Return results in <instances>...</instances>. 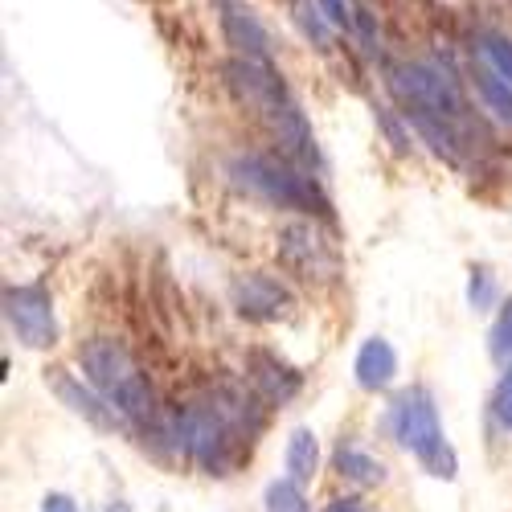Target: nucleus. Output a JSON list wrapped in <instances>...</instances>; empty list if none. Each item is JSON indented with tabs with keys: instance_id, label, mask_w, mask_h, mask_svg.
I'll use <instances>...</instances> for the list:
<instances>
[{
	"instance_id": "obj_1",
	"label": "nucleus",
	"mask_w": 512,
	"mask_h": 512,
	"mask_svg": "<svg viewBox=\"0 0 512 512\" xmlns=\"http://www.w3.org/2000/svg\"><path fill=\"white\" fill-rule=\"evenodd\" d=\"M82 369H87L91 386L127 418V422H148L152 418V390L140 377L136 361L127 357L123 345L115 340H91L82 349Z\"/></svg>"
},
{
	"instance_id": "obj_2",
	"label": "nucleus",
	"mask_w": 512,
	"mask_h": 512,
	"mask_svg": "<svg viewBox=\"0 0 512 512\" xmlns=\"http://www.w3.org/2000/svg\"><path fill=\"white\" fill-rule=\"evenodd\" d=\"M390 422H394L398 443H402L410 455H418V459L426 463V472L439 476V480H455V455H451V447L443 443V426H439V414H435L431 398H426L422 390L402 394V398L394 402Z\"/></svg>"
},
{
	"instance_id": "obj_3",
	"label": "nucleus",
	"mask_w": 512,
	"mask_h": 512,
	"mask_svg": "<svg viewBox=\"0 0 512 512\" xmlns=\"http://www.w3.org/2000/svg\"><path fill=\"white\" fill-rule=\"evenodd\" d=\"M234 181L250 193H259L267 201H279V205H295V209H308L316 201V189L308 185V177L291 173L287 164L271 160V156H238L234 160Z\"/></svg>"
},
{
	"instance_id": "obj_4",
	"label": "nucleus",
	"mask_w": 512,
	"mask_h": 512,
	"mask_svg": "<svg viewBox=\"0 0 512 512\" xmlns=\"http://www.w3.org/2000/svg\"><path fill=\"white\" fill-rule=\"evenodd\" d=\"M390 87H394V95H398L402 103H410V107H418V111H435L439 119L463 111V95H459V87H455V78H451L447 70H439V66H426V62H418V66H398V70L390 74Z\"/></svg>"
},
{
	"instance_id": "obj_5",
	"label": "nucleus",
	"mask_w": 512,
	"mask_h": 512,
	"mask_svg": "<svg viewBox=\"0 0 512 512\" xmlns=\"http://www.w3.org/2000/svg\"><path fill=\"white\" fill-rule=\"evenodd\" d=\"M5 316H9V328L21 336V345H29V349H50L58 340L54 304L41 287H9L5 291Z\"/></svg>"
},
{
	"instance_id": "obj_6",
	"label": "nucleus",
	"mask_w": 512,
	"mask_h": 512,
	"mask_svg": "<svg viewBox=\"0 0 512 512\" xmlns=\"http://www.w3.org/2000/svg\"><path fill=\"white\" fill-rule=\"evenodd\" d=\"M181 439H185V447H189V455L201 463V467H209V472H226V451H230V431H226V414H222V406H197V410H189L185 414V422H181Z\"/></svg>"
},
{
	"instance_id": "obj_7",
	"label": "nucleus",
	"mask_w": 512,
	"mask_h": 512,
	"mask_svg": "<svg viewBox=\"0 0 512 512\" xmlns=\"http://www.w3.org/2000/svg\"><path fill=\"white\" fill-rule=\"evenodd\" d=\"M226 78H230L234 95H238L242 103H250L254 111L275 115L279 107H287L283 82H279V74L271 70L267 58H246V54H238V58L226 66Z\"/></svg>"
},
{
	"instance_id": "obj_8",
	"label": "nucleus",
	"mask_w": 512,
	"mask_h": 512,
	"mask_svg": "<svg viewBox=\"0 0 512 512\" xmlns=\"http://www.w3.org/2000/svg\"><path fill=\"white\" fill-rule=\"evenodd\" d=\"M230 295H234L238 316H246V320H279V316H287L291 304H295L291 291H287L275 275H263V271L234 279Z\"/></svg>"
},
{
	"instance_id": "obj_9",
	"label": "nucleus",
	"mask_w": 512,
	"mask_h": 512,
	"mask_svg": "<svg viewBox=\"0 0 512 512\" xmlns=\"http://www.w3.org/2000/svg\"><path fill=\"white\" fill-rule=\"evenodd\" d=\"M222 29H226V41L246 54V58H271V46H267V29L259 25L242 0H222Z\"/></svg>"
},
{
	"instance_id": "obj_10",
	"label": "nucleus",
	"mask_w": 512,
	"mask_h": 512,
	"mask_svg": "<svg viewBox=\"0 0 512 512\" xmlns=\"http://www.w3.org/2000/svg\"><path fill=\"white\" fill-rule=\"evenodd\" d=\"M54 394H58L78 418H87L91 426H99V431H123V422H127V418H123L107 398L99 402L95 394H87V390H82L78 381H70L62 369H54Z\"/></svg>"
},
{
	"instance_id": "obj_11",
	"label": "nucleus",
	"mask_w": 512,
	"mask_h": 512,
	"mask_svg": "<svg viewBox=\"0 0 512 512\" xmlns=\"http://www.w3.org/2000/svg\"><path fill=\"white\" fill-rule=\"evenodd\" d=\"M353 373L361 381V390H386L394 381V373H398V353L390 349V340H381V336L365 340L361 353H357Z\"/></svg>"
},
{
	"instance_id": "obj_12",
	"label": "nucleus",
	"mask_w": 512,
	"mask_h": 512,
	"mask_svg": "<svg viewBox=\"0 0 512 512\" xmlns=\"http://www.w3.org/2000/svg\"><path fill=\"white\" fill-rule=\"evenodd\" d=\"M279 246H283V263L304 271L308 279L320 275V267H328V250H324V242L316 238L312 226H287Z\"/></svg>"
},
{
	"instance_id": "obj_13",
	"label": "nucleus",
	"mask_w": 512,
	"mask_h": 512,
	"mask_svg": "<svg viewBox=\"0 0 512 512\" xmlns=\"http://www.w3.org/2000/svg\"><path fill=\"white\" fill-rule=\"evenodd\" d=\"M250 377H254V386L263 390L267 402H287V398H295V390H300V377L267 353L250 357Z\"/></svg>"
},
{
	"instance_id": "obj_14",
	"label": "nucleus",
	"mask_w": 512,
	"mask_h": 512,
	"mask_svg": "<svg viewBox=\"0 0 512 512\" xmlns=\"http://www.w3.org/2000/svg\"><path fill=\"white\" fill-rule=\"evenodd\" d=\"M287 472L295 484H312V476L320 472V443L308 426L291 431V439H287Z\"/></svg>"
},
{
	"instance_id": "obj_15",
	"label": "nucleus",
	"mask_w": 512,
	"mask_h": 512,
	"mask_svg": "<svg viewBox=\"0 0 512 512\" xmlns=\"http://www.w3.org/2000/svg\"><path fill=\"white\" fill-rule=\"evenodd\" d=\"M336 467H340V476L353 480V484H361V488H373V484L386 480V467H381L373 455L357 451V447H340V451H336Z\"/></svg>"
},
{
	"instance_id": "obj_16",
	"label": "nucleus",
	"mask_w": 512,
	"mask_h": 512,
	"mask_svg": "<svg viewBox=\"0 0 512 512\" xmlns=\"http://www.w3.org/2000/svg\"><path fill=\"white\" fill-rule=\"evenodd\" d=\"M263 504H267V512H312L295 480H275V484H267Z\"/></svg>"
},
{
	"instance_id": "obj_17",
	"label": "nucleus",
	"mask_w": 512,
	"mask_h": 512,
	"mask_svg": "<svg viewBox=\"0 0 512 512\" xmlns=\"http://www.w3.org/2000/svg\"><path fill=\"white\" fill-rule=\"evenodd\" d=\"M476 82H480V95L496 107V115L504 123H512V91H508V82L496 78V74H476Z\"/></svg>"
},
{
	"instance_id": "obj_18",
	"label": "nucleus",
	"mask_w": 512,
	"mask_h": 512,
	"mask_svg": "<svg viewBox=\"0 0 512 512\" xmlns=\"http://www.w3.org/2000/svg\"><path fill=\"white\" fill-rule=\"evenodd\" d=\"M492 357L496 361H508L512 357V300L500 308V316H496V324H492Z\"/></svg>"
},
{
	"instance_id": "obj_19",
	"label": "nucleus",
	"mask_w": 512,
	"mask_h": 512,
	"mask_svg": "<svg viewBox=\"0 0 512 512\" xmlns=\"http://www.w3.org/2000/svg\"><path fill=\"white\" fill-rule=\"evenodd\" d=\"M484 54H488V62L496 66V74H500L504 82H512V41L488 33V37H484Z\"/></svg>"
},
{
	"instance_id": "obj_20",
	"label": "nucleus",
	"mask_w": 512,
	"mask_h": 512,
	"mask_svg": "<svg viewBox=\"0 0 512 512\" xmlns=\"http://www.w3.org/2000/svg\"><path fill=\"white\" fill-rule=\"evenodd\" d=\"M295 17H300V29L316 41V46H328V29H324V21L316 17V9H312V0H304L300 9H295Z\"/></svg>"
},
{
	"instance_id": "obj_21",
	"label": "nucleus",
	"mask_w": 512,
	"mask_h": 512,
	"mask_svg": "<svg viewBox=\"0 0 512 512\" xmlns=\"http://www.w3.org/2000/svg\"><path fill=\"white\" fill-rule=\"evenodd\" d=\"M496 418L512 431V365L504 369V377H500V386H496Z\"/></svg>"
},
{
	"instance_id": "obj_22",
	"label": "nucleus",
	"mask_w": 512,
	"mask_h": 512,
	"mask_svg": "<svg viewBox=\"0 0 512 512\" xmlns=\"http://www.w3.org/2000/svg\"><path fill=\"white\" fill-rule=\"evenodd\" d=\"M41 512H78V504H74L70 496L54 492V496H46V500H41Z\"/></svg>"
},
{
	"instance_id": "obj_23",
	"label": "nucleus",
	"mask_w": 512,
	"mask_h": 512,
	"mask_svg": "<svg viewBox=\"0 0 512 512\" xmlns=\"http://www.w3.org/2000/svg\"><path fill=\"white\" fill-rule=\"evenodd\" d=\"M488 295H492V283H488V275L480 271V275L472 279V304H488Z\"/></svg>"
},
{
	"instance_id": "obj_24",
	"label": "nucleus",
	"mask_w": 512,
	"mask_h": 512,
	"mask_svg": "<svg viewBox=\"0 0 512 512\" xmlns=\"http://www.w3.org/2000/svg\"><path fill=\"white\" fill-rule=\"evenodd\" d=\"M328 512H373L369 504H361V500H353V496H345V500H332L328 504Z\"/></svg>"
}]
</instances>
